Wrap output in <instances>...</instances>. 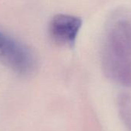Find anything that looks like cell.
Segmentation results:
<instances>
[{"label":"cell","mask_w":131,"mask_h":131,"mask_svg":"<svg viewBox=\"0 0 131 131\" xmlns=\"http://www.w3.org/2000/svg\"><path fill=\"white\" fill-rule=\"evenodd\" d=\"M107 74L126 86L131 85V25L121 23L109 34L103 54Z\"/></svg>","instance_id":"cell-1"},{"label":"cell","mask_w":131,"mask_h":131,"mask_svg":"<svg viewBox=\"0 0 131 131\" xmlns=\"http://www.w3.org/2000/svg\"><path fill=\"white\" fill-rule=\"evenodd\" d=\"M0 63L15 73L26 76L36 67V59L26 45L0 31Z\"/></svg>","instance_id":"cell-2"},{"label":"cell","mask_w":131,"mask_h":131,"mask_svg":"<svg viewBox=\"0 0 131 131\" xmlns=\"http://www.w3.org/2000/svg\"><path fill=\"white\" fill-rule=\"evenodd\" d=\"M82 25L80 18L59 14L49 22L48 33L50 40L59 46L71 47L74 45Z\"/></svg>","instance_id":"cell-3"}]
</instances>
